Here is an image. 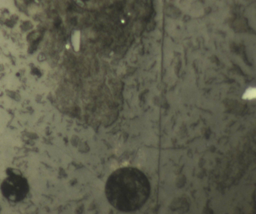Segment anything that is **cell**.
<instances>
[{"mask_svg":"<svg viewBox=\"0 0 256 214\" xmlns=\"http://www.w3.org/2000/svg\"><path fill=\"white\" fill-rule=\"evenodd\" d=\"M106 195L113 207L123 212H132L141 208L149 197L150 186L142 172L126 167L117 170L109 177Z\"/></svg>","mask_w":256,"mask_h":214,"instance_id":"1","label":"cell"},{"mask_svg":"<svg viewBox=\"0 0 256 214\" xmlns=\"http://www.w3.org/2000/svg\"><path fill=\"white\" fill-rule=\"evenodd\" d=\"M256 89L254 88H250L247 90L244 94L243 98L246 100H252L256 97Z\"/></svg>","mask_w":256,"mask_h":214,"instance_id":"2","label":"cell"}]
</instances>
